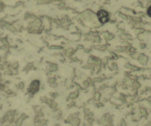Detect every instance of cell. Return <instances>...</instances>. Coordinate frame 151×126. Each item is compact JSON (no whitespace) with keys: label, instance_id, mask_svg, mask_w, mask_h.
I'll list each match as a JSON object with an SVG mask.
<instances>
[{"label":"cell","instance_id":"6da1fadb","mask_svg":"<svg viewBox=\"0 0 151 126\" xmlns=\"http://www.w3.org/2000/svg\"><path fill=\"white\" fill-rule=\"evenodd\" d=\"M98 17L99 20L102 22V23H105L108 21V14L107 12L103 10L100 11L98 14Z\"/></svg>","mask_w":151,"mask_h":126},{"label":"cell","instance_id":"7a4b0ae2","mask_svg":"<svg viewBox=\"0 0 151 126\" xmlns=\"http://www.w3.org/2000/svg\"><path fill=\"white\" fill-rule=\"evenodd\" d=\"M40 24H41V22L40 21V19H36L35 21H34L32 24V28L37 29L39 28V26H40Z\"/></svg>","mask_w":151,"mask_h":126},{"label":"cell","instance_id":"3957f363","mask_svg":"<svg viewBox=\"0 0 151 126\" xmlns=\"http://www.w3.org/2000/svg\"><path fill=\"white\" fill-rule=\"evenodd\" d=\"M147 14L151 17V6L149 8V9L147 10Z\"/></svg>","mask_w":151,"mask_h":126}]
</instances>
